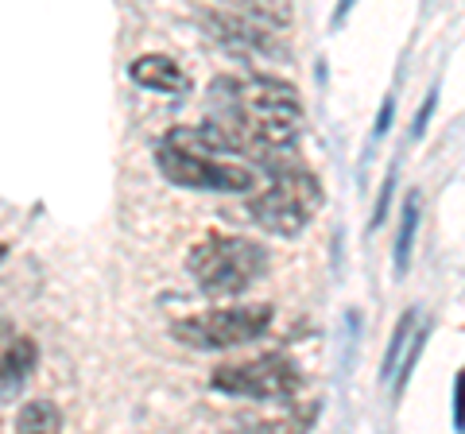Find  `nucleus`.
I'll list each match as a JSON object with an SVG mask.
<instances>
[{
	"mask_svg": "<svg viewBox=\"0 0 465 434\" xmlns=\"http://www.w3.org/2000/svg\"><path fill=\"white\" fill-rule=\"evenodd\" d=\"M213 97L225 105V124L237 133L256 159L275 163L272 152H291L299 143V124H302V105L299 94L287 82L252 74L244 82L217 78Z\"/></svg>",
	"mask_w": 465,
	"mask_h": 434,
	"instance_id": "f257e3e1",
	"label": "nucleus"
},
{
	"mask_svg": "<svg viewBox=\"0 0 465 434\" xmlns=\"http://www.w3.org/2000/svg\"><path fill=\"white\" fill-rule=\"evenodd\" d=\"M186 268H191L202 295L232 299V295H244L268 271V249L249 237L210 233L191 249Z\"/></svg>",
	"mask_w": 465,
	"mask_h": 434,
	"instance_id": "f03ea898",
	"label": "nucleus"
},
{
	"mask_svg": "<svg viewBox=\"0 0 465 434\" xmlns=\"http://www.w3.org/2000/svg\"><path fill=\"white\" fill-rule=\"evenodd\" d=\"M272 182L264 186V194H256L249 202V217L275 237H299L302 229L314 222L318 206H322V186L295 159H275L268 163Z\"/></svg>",
	"mask_w": 465,
	"mask_h": 434,
	"instance_id": "7ed1b4c3",
	"label": "nucleus"
},
{
	"mask_svg": "<svg viewBox=\"0 0 465 434\" xmlns=\"http://www.w3.org/2000/svg\"><path fill=\"white\" fill-rule=\"evenodd\" d=\"M272 318H275V311L268 307V302L217 307V311H202V314L171 322V338L179 345H186V350L217 353V350H232V345H249L256 338H264Z\"/></svg>",
	"mask_w": 465,
	"mask_h": 434,
	"instance_id": "20e7f679",
	"label": "nucleus"
},
{
	"mask_svg": "<svg viewBox=\"0 0 465 434\" xmlns=\"http://www.w3.org/2000/svg\"><path fill=\"white\" fill-rule=\"evenodd\" d=\"M155 167L167 182L183 186V191H213V194H249L256 186L252 167L232 163V159H217V155H202V152H186L174 143L159 140L155 148Z\"/></svg>",
	"mask_w": 465,
	"mask_h": 434,
	"instance_id": "39448f33",
	"label": "nucleus"
},
{
	"mask_svg": "<svg viewBox=\"0 0 465 434\" xmlns=\"http://www.w3.org/2000/svg\"><path fill=\"white\" fill-rule=\"evenodd\" d=\"M210 384L225 396L237 399H260V403H283L299 392V369L295 360L283 353H268L256 360H241V365H222L213 369Z\"/></svg>",
	"mask_w": 465,
	"mask_h": 434,
	"instance_id": "423d86ee",
	"label": "nucleus"
},
{
	"mask_svg": "<svg viewBox=\"0 0 465 434\" xmlns=\"http://www.w3.org/2000/svg\"><path fill=\"white\" fill-rule=\"evenodd\" d=\"M202 24H206V32L213 39H222L237 54H283L280 43L268 32L272 24L249 16V12H241V16L237 12H202Z\"/></svg>",
	"mask_w": 465,
	"mask_h": 434,
	"instance_id": "0eeeda50",
	"label": "nucleus"
},
{
	"mask_svg": "<svg viewBox=\"0 0 465 434\" xmlns=\"http://www.w3.org/2000/svg\"><path fill=\"white\" fill-rule=\"evenodd\" d=\"M128 78L152 94H183L186 85H191L183 74V66L167 59V54H140V59L128 66Z\"/></svg>",
	"mask_w": 465,
	"mask_h": 434,
	"instance_id": "6e6552de",
	"label": "nucleus"
},
{
	"mask_svg": "<svg viewBox=\"0 0 465 434\" xmlns=\"http://www.w3.org/2000/svg\"><path fill=\"white\" fill-rule=\"evenodd\" d=\"M35 360H39V350H35L32 338L8 334V341H5V399L16 396V388L27 380V372L35 369Z\"/></svg>",
	"mask_w": 465,
	"mask_h": 434,
	"instance_id": "1a4fd4ad",
	"label": "nucleus"
},
{
	"mask_svg": "<svg viewBox=\"0 0 465 434\" xmlns=\"http://www.w3.org/2000/svg\"><path fill=\"white\" fill-rule=\"evenodd\" d=\"M419 210H423V206H419V194H407V198H403V210H400V233H396V280H403L407 268H411Z\"/></svg>",
	"mask_w": 465,
	"mask_h": 434,
	"instance_id": "9d476101",
	"label": "nucleus"
},
{
	"mask_svg": "<svg viewBox=\"0 0 465 434\" xmlns=\"http://www.w3.org/2000/svg\"><path fill=\"white\" fill-rule=\"evenodd\" d=\"M16 430L35 434V430H63V415L51 399H32L16 411Z\"/></svg>",
	"mask_w": 465,
	"mask_h": 434,
	"instance_id": "9b49d317",
	"label": "nucleus"
},
{
	"mask_svg": "<svg viewBox=\"0 0 465 434\" xmlns=\"http://www.w3.org/2000/svg\"><path fill=\"white\" fill-rule=\"evenodd\" d=\"M411 338H415V311H407L400 322H396V334H391V341H388V353H384V365H381V380H388V376H396V369H400V353L411 345Z\"/></svg>",
	"mask_w": 465,
	"mask_h": 434,
	"instance_id": "f8f14e48",
	"label": "nucleus"
},
{
	"mask_svg": "<svg viewBox=\"0 0 465 434\" xmlns=\"http://www.w3.org/2000/svg\"><path fill=\"white\" fill-rule=\"evenodd\" d=\"M225 5H232L237 12H249V16L264 20L272 27H283L291 20V5H287V0H225Z\"/></svg>",
	"mask_w": 465,
	"mask_h": 434,
	"instance_id": "ddd939ff",
	"label": "nucleus"
},
{
	"mask_svg": "<svg viewBox=\"0 0 465 434\" xmlns=\"http://www.w3.org/2000/svg\"><path fill=\"white\" fill-rule=\"evenodd\" d=\"M423 345H427V330H415L411 350H407V357H403V369H400V376H396V388H400V392H403V384L411 380V372H415V365H419V357H423Z\"/></svg>",
	"mask_w": 465,
	"mask_h": 434,
	"instance_id": "4468645a",
	"label": "nucleus"
},
{
	"mask_svg": "<svg viewBox=\"0 0 465 434\" xmlns=\"http://www.w3.org/2000/svg\"><path fill=\"white\" fill-rule=\"evenodd\" d=\"M391 191H396V171H388V179H384V186H381V198H376V210H372V222H369V229H381V225H384V213H388Z\"/></svg>",
	"mask_w": 465,
	"mask_h": 434,
	"instance_id": "2eb2a0df",
	"label": "nucleus"
},
{
	"mask_svg": "<svg viewBox=\"0 0 465 434\" xmlns=\"http://www.w3.org/2000/svg\"><path fill=\"white\" fill-rule=\"evenodd\" d=\"M454 430H465V369L454 376Z\"/></svg>",
	"mask_w": 465,
	"mask_h": 434,
	"instance_id": "dca6fc26",
	"label": "nucleus"
},
{
	"mask_svg": "<svg viewBox=\"0 0 465 434\" xmlns=\"http://www.w3.org/2000/svg\"><path fill=\"white\" fill-rule=\"evenodd\" d=\"M434 105H439V90H430V94H427V101H423V109L415 113L411 136H423V133H427V124H430V113H434Z\"/></svg>",
	"mask_w": 465,
	"mask_h": 434,
	"instance_id": "f3484780",
	"label": "nucleus"
},
{
	"mask_svg": "<svg viewBox=\"0 0 465 434\" xmlns=\"http://www.w3.org/2000/svg\"><path fill=\"white\" fill-rule=\"evenodd\" d=\"M391 117H396V97H384L381 117H376V128H372V133H376V136H384L388 128H391Z\"/></svg>",
	"mask_w": 465,
	"mask_h": 434,
	"instance_id": "a211bd4d",
	"label": "nucleus"
},
{
	"mask_svg": "<svg viewBox=\"0 0 465 434\" xmlns=\"http://www.w3.org/2000/svg\"><path fill=\"white\" fill-rule=\"evenodd\" d=\"M349 8H353V0H338V12H333V27H341V24H345Z\"/></svg>",
	"mask_w": 465,
	"mask_h": 434,
	"instance_id": "6ab92c4d",
	"label": "nucleus"
}]
</instances>
